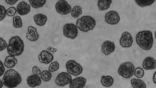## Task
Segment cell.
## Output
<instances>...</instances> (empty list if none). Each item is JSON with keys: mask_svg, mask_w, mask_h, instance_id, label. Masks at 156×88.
Segmentation results:
<instances>
[{"mask_svg": "<svg viewBox=\"0 0 156 88\" xmlns=\"http://www.w3.org/2000/svg\"><path fill=\"white\" fill-rule=\"evenodd\" d=\"M136 40L139 47L146 51L151 49L154 44L153 33L149 30L139 32L136 34Z\"/></svg>", "mask_w": 156, "mask_h": 88, "instance_id": "6da1fadb", "label": "cell"}, {"mask_svg": "<svg viewBox=\"0 0 156 88\" xmlns=\"http://www.w3.org/2000/svg\"><path fill=\"white\" fill-rule=\"evenodd\" d=\"M2 81L4 86L6 87L16 88L21 83L22 78L20 74L17 71L9 69L3 74Z\"/></svg>", "mask_w": 156, "mask_h": 88, "instance_id": "7a4b0ae2", "label": "cell"}, {"mask_svg": "<svg viewBox=\"0 0 156 88\" xmlns=\"http://www.w3.org/2000/svg\"><path fill=\"white\" fill-rule=\"evenodd\" d=\"M24 41L18 35L12 37L9 39L7 48V52L9 55L18 57L24 52Z\"/></svg>", "mask_w": 156, "mask_h": 88, "instance_id": "3957f363", "label": "cell"}, {"mask_svg": "<svg viewBox=\"0 0 156 88\" xmlns=\"http://www.w3.org/2000/svg\"><path fill=\"white\" fill-rule=\"evenodd\" d=\"M76 25L79 30L87 33L94 29L96 25V21L91 16H83L77 19Z\"/></svg>", "mask_w": 156, "mask_h": 88, "instance_id": "277c9868", "label": "cell"}, {"mask_svg": "<svg viewBox=\"0 0 156 88\" xmlns=\"http://www.w3.org/2000/svg\"><path fill=\"white\" fill-rule=\"evenodd\" d=\"M135 67L131 62H125L122 63L118 69V73L120 76L126 79L131 78L134 75Z\"/></svg>", "mask_w": 156, "mask_h": 88, "instance_id": "5b68a950", "label": "cell"}, {"mask_svg": "<svg viewBox=\"0 0 156 88\" xmlns=\"http://www.w3.org/2000/svg\"><path fill=\"white\" fill-rule=\"evenodd\" d=\"M66 68L67 72L73 76H78L82 74L83 71L82 66L73 60L67 61L66 64Z\"/></svg>", "mask_w": 156, "mask_h": 88, "instance_id": "8992f818", "label": "cell"}, {"mask_svg": "<svg viewBox=\"0 0 156 88\" xmlns=\"http://www.w3.org/2000/svg\"><path fill=\"white\" fill-rule=\"evenodd\" d=\"M78 28L76 25L73 23H67L63 27L64 36L67 38L74 40L78 36Z\"/></svg>", "mask_w": 156, "mask_h": 88, "instance_id": "52a82bcc", "label": "cell"}, {"mask_svg": "<svg viewBox=\"0 0 156 88\" xmlns=\"http://www.w3.org/2000/svg\"><path fill=\"white\" fill-rule=\"evenodd\" d=\"M56 12L61 15H67L71 13L72 7L66 0H59L55 5Z\"/></svg>", "mask_w": 156, "mask_h": 88, "instance_id": "ba28073f", "label": "cell"}, {"mask_svg": "<svg viewBox=\"0 0 156 88\" xmlns=\"http://www.w3.org/2000/svg\"><path fill=\"white\" fill-rule=\"evenodd\" d=\"M72 77L70 74L66 72H62L56 77L55 83L57 86L63 87L70 83Z\"/></svg>", "mask_w": 156, "mask_h": 88, "instance_id": "9c48e42d", "label": "cell"}, {"mask_svg": "<svg viewBox=\"0 0 156 88\" xmlns=\"http://www.w3.org/2000/svg\"><path fill=\"white\" fill-rule=\"evenodd\" d=\"M133 38L132 35L128 31H125L122 34L119 43L122 47L124 48H129L133 44Z\"/></svg>", "mask_w": 156, "mask_h": 88, "instance_id": "30bf717a", "label": "cell"}, {"mask_svg": "<svg viewBox=\"0 0 156 88\" xmlns=\"http://www.w3.org/2000/svg\"><path fill=\"white\" fill-rule=\"evenodd\" d=\"M105 19L107 24L111 25H115L120 22V16L116 11H110L105 15Z\"/></svg>", "mask_w": 156, "mask_h": 88, "instance_id": "8fae6325", "label": "cell"}, {"mask_svg": "<svg viewBox=\"0 0 156 88\" xmlns=\"http://www.w3.org/2000/svg\"><path fill=\"white\" fill-rule=\"evenodd\" d=\"M116 46L113 41L110 40H106L104 41L101 45L102 52L105 56H108L113 53L115 51Z\"/></svg>", "mask_w": 156, "mask_h": 88, "instance_id": "7c38bea8", "label": "cell"}, {"mask_svg": "<svg viewBox=\"0 0 156 88\" xmlns=\"http://www.w3.org/2000/svg\"><path fill=\"white\" fill-rule=\"evenodd\" d=\"M54 58L52 54L46 50H43L38 55V60L42 64H49L52 62Z\"/></svg>", "mask_w": 156, "mask_h": 88, "instance_id": "4fadbf2b", "label": "cell"}, {"mask_svg": "<svg viewBox=\"0 0 156 88\" xmlns=\"http://www.w3.org/2000/svg\"><path fill=\"white\" fill-rule=\"evenodd\" d=\"M26 37L29 41L31 42L37 41L39 39V35L37 28L32 26H28Z\"/></svg>", "mask_w": 156, "mask_h": 88, "instance_id": "5bb4252c", "label": "cell"}, {"mask_svg": "<svg viewBox=\"0 0 156 88\" xmlns=\"http://www.w3.org/2000/svg\"><path fill=\"white\" fill-rule=\"evenodd\" d=\"M17 12L19 15L24 16L29 14L30 12V5L25 1H21L17 5Z\"/></svg>", "mask_w": 156, "mask_h": 88, "instance_id": "9a60e30c", "label": "cell"}, {"mask_svg": "<svg viewBox=\"0 0 156 88\" xmlns=\"http://www.w3.org/2000/svg\"><path fill=\"white\" fill-rule=\"evenodd\" d=\"M142 67L146 70H154L156 68V60L153 57H146L142 63Z\"/></svg>", "mask_w": 156, "mask_h": 88, "instance_id": "2e32d148", "label": "cell"}, {"mask_svg": "<svg viewBox=\"0 0 156 88\" xmlns=\"http://www.w3.org/2000/svg\"><path fill=\"white\" fill-rule=\"evenodd\" d=\"M87 80L83 77H78L72 79L69 84L70 88H83L86 86Z\"/></svg>", "mask_w": 156, "mask_h": 88, "instance_id": "e0dca14e", "label": "cell"}, {"mask_svg": "<svg viewBox=\"0 0 156 88\" xmlns=\"http://www.w3.org/2000/svg\"><path fill=\"white\" fill-rule=\"evenodd\" d=\"M27 83L28 86L34 88L41 85L42 80L39 75L33 74L27 78Z\"/></svg>", "mask_w": 156, "mask_h": 88, "instance_id": "ac0fdd59", "label": "cell"}, {"mask_svg": "<svg viewBox=\"0 0 156 88\" xmlns=\"http://www.w3.org/2000/svg\"><path fill=\"white\" fill-rule=\"evenodd\" d=\"M34 19L35 24L38 26H43L45 25L48 21V17L43 13H38L34 16Z\"/></svg>", "mask_w": 156, "mask_h": 88, "instance_id": "d6986e66", "label": "cell"}, {"mask_svg": "<svg viewBox=\"0 0 156 88\" xmlns=\"http://www.w3.org/2000/svg\"><path fill=\"white\" fill-rule=\"evenodd\" d=\"M18 63V60L16 57L11 55L6 57L4 62L5 66L8 69H12L14 68Z\"/></svg>", "mask_w": 156, "mask_h": 88, "instance_id": "ffe728a7", "label": "cell"}, {"mask_svg": "<svg viewBox=\"0 0 156 88\" xmlns=\"http://www.w3.org/2000/svg\"><path fill=\"white\" fill-rule=\"evenodd\" d=\"M101 83L104 87H111L114 84V79L111 76H102L101 79Z\"/></svg>", "mask_w": 156, "mask_h": 88, "instance_id": "44dd1931", "label": "cell"}, {"mask_svg": "<svg viewBox=\"0 0 156 88\" xmlns=\"http://www.w3.org/2000/svg\"><path fill=\"white\" fill-rule=\"evenodd\" d=\"M112 2V0H98L97 5L99 10L105 11L110 8Z\"/></svg>", "mask_w": 156, "mask_h": 88, "instance_id": "7402d4cb", "label": "cell"}, {"mask_svg": "<svg viewBox=\"0 0 156 88\" xmlns=\"http://www.w3.org/2000/svg\"><path fill=\"white\" fill-rule=\"evenodd\" d=\"M131 84L132 87L134 88H146L147 85L143 80L139 79H133L131 80Z\"/></svg>", "mask_w": 156, "mask_h": 88, "instance_id": "603a6c76", "label": "cell"}, {"mask_svg": "<svg viewBox=\"0 0 156 88\" xmlns=\"http://www.w3.org/2000/svg\"><path fill=\"white\" fill-rule=\"evenodd\" d=\"M30 6L34 9L42 8L46 3V0H29Z\"/></svg>", "mask_w": 156, "mask_h": 88, "instance_id": "cb8c5ba5", "label": "cell"}, {"mask_svg": "<svg viewBox=\"0 0 156 88\" xmlns=\"http://www.w3.org/2000/svg\"><path fill=\"white\" fill-rule=\"evenodd\" d=\"M82 13V7L79 5H76L72 9L71 15L73 18H77L81 16Z\"/></svg>", "mask_w": 156, "mask_h": 88, "instance_id": "d4e9b609", "label": "cell"}, {"mask_svg": "<svg viewBox=\"0 0 156 88\" xmlns=\"http://www.w3.org/2000/svg\"><path fill=\"white\" fill-rule=\"evenodd\" d=\"M136 4L141 7H148L151 5L156 0H134Z\"/></svg>", "mask_w": 156, "mask_h": 88, "instance_id": "484cf974", "label": "cell"}, {"mask_svg": "<svg viewBox=\"0 0 156 88\" xmlns=\"http://www.w3.org/2000/svg\"><path fill=\"white\" fill-rule=\"evenodd\" d=\"M51 72L48 70H44L41 72V74H40V77L42 80L45 82H48L51 80L52 78V74Z\"/></svg>", "mask_w": 156, "mask_h": 88, "instance_id": "4316f807", "label": "cell"}, {"mask_svg": "<svg viewBox=\"0 0 156 88\" xmlns=\"http://www.w3.org/2000/svg\"><path fill=\"white\" fill-rule=\"evenodd\" d=\"M13 25L16 29H20L23 27V20L20 16H16L13 17Z\"/></svg>", "mask_w": 156, "mask_h": 88, "instance_id": "83f0119b", "label": "cell"}, {"mask_svg": "<svg viewBox=\"0 0 156 88\" xmlns=\"http://www.w3.org/2000/svg\"><path fill=\"white\" fill-rule=\"evenodd\" d=\"M60 64L57 61L52 62L48 67V70L51 72H54L59 69Z\"/></svg>", "mask_w": 156, "mask_h": 88, "instance_id": "f1b7e54d", "label": "cell"}, {"mask_svg": "<svg viewBox=\"0 0 156 88\" xmlns=\"http://www.w3.org/2000/svg\"><path fill=\"white\" fill-rule=\"evenodd\" d=\"M134 75L137 79H141L144 76L145 72L143 68L140 67H137L135 68Z\"/></svg>", "mask_w": 156, "mask_h": 88, "instance_id": "f546056e", "label": "cell"}, {"mask_svg": "<svg viewBox=\"0 0 156 88\" xmlns=\"http://www.w3.org/2000/svg\"><path fill=\"white\" fill-rule=\"evenodd\" d=\"M17 12L16 8L11 7L7 9V15L9 17H14Z\"/></svg>", "mask_w": 156, "mask_h": 88, "instance_id": "4dcf8cb0", "label": "cell"}, {"mask_svg": "<svg viewBox=\"0 0 156 88\" xmlns=\"http://www.w3.org/2000/svg\"><path fill=\"white\" fill-rule=\"evenodd\" d=\"M0 9H1V17H0V20L1 21L3 20L5 18L6 16L7 15V9H6L5 6L1 5L0 6Z\"/></svg>", "mask_w": 156, "mask_h": 88, "instance_id": "1f68e13d", "label": "cell"}, {"mask_svg": "<svg viewBox=\"0 0 156 88\" xmlns=\"http://www.w3.org/2000/svg\"><path fill=\"white\" fill-rule=\"evenodd\" d=\"M0 42H1V49L0 51L1 52L4 51L6 48H7L8 46V44L7 43L6 40L2 37L0 38Z\"/></svg>", "mask_w": 156, "mask_h": 88, "instance_id": "d6a6232c", "label": "cell"}, {"mask_svg": "<svg viewBox=\"0 0 156 88\" xmlns=\"http://www.w3.org/2000/svg\"><path fill=\"white\" fill-rule=\"evenodd\" d=\"M32 72L34 74L40 75V74H41V71L40 68L37 66H34L32 68Z\"/></svg>", "mask_w": 156, "mask_h": 88, "instance_id": "836d02e7", "label": "cell"}, {"mask_svg": "<svg viewBox=\"0 0 156 88\" xmlns=\"http://www.w3.org/2000/svg\"><path fill=\"white\" fill-rule=\"evenodd\" d=\"M5 66L4 64L2 61H0V67H1V69H0V76H2L5 73Z\"/></svg>", "mask_w": 156, "mask_h": 88, "instance_id": "e575fe53", "label": "cell"}, {"mask_svg": "<svg viewBox=\"0 0 156 88\" xmlns=\"http://www.w3.org/2000/svg\"><path fill=\"white\" fill-rule=\"evenodd\" d=\"M18 1H19V0H5L6 3L9 5L15 4Z\"/></svg>", "mask_w": 156, "mask_h": 88, "instance_id": "d590c367", "label": "cell"}, {"mask_svg": "<svg viewBox=\"0 0 156 88\" xmlns=\"http://www.w3.org/2000/svg\"><path fill=\"white\" fill-rule=\"evenodd\" d=\"M153 80L154 84L156 85V71L154 73L153 77Z\"/></svg>", "mask_w": 156, "mask_h": 88, "instance_id": "8d00e7d4", "label": "cell"}, {"mask_svg": "<svg viewBox=\"0 0 156 88\" xmlns=\"http://www.w3.org/2000/svg\"><path fill=\"white\" fill-rule=\"evenodd\" d=\"M3 86L4 84L3 82H2V80H0V87H1V88H2L3 87Z\"/></svg>", "mask_w": 156, "mask_h": 88, "instance_id": "74e56055", "label": "cell"}, {"mask_svg": "<svg viewBox=\"0 0 156 88\" xmlns=\"http://www.w3.org/2000/svg\"><path fill=\"white\" fill-rule=\"evenodd\" d=\"M154 37H155V39H156V30L154 32Z\"/></svg>", "mask_w": 156, "mask_h": 88, "instance_id": "f35d334b", "label": "cell"}]
</instances>
